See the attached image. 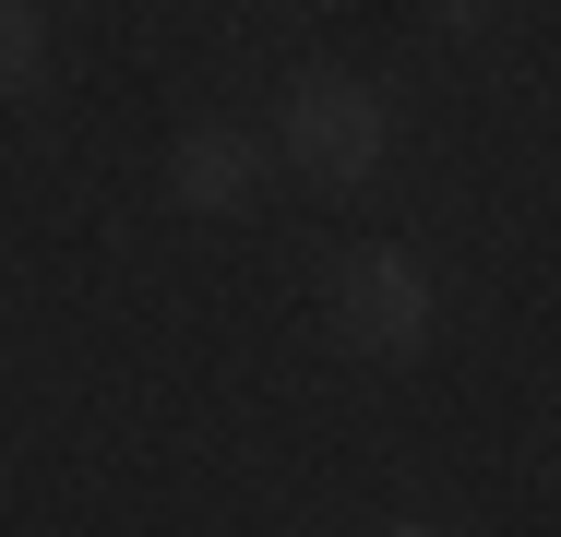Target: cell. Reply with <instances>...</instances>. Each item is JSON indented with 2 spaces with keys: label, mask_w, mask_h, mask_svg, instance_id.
Instances as JSON below:
<instances>
[{
  "label": "cell",
  "mask_w": 561,
  "mask_h": 537,
  "mask_svg": "<svg viewBox=\"0 0 561 537\" xmlns=\"http://www.w3.org/2000/svg\"><path fill=\"white\" fill-rule=\"evenodd\" d=\"M335 334L358 358H419L431 346V275L407 251H358L335 275Z\"/></svg>",
  "instance_id": "6da1fadb"
},
{
  "label": "cell",
  "mask_w": 561,
  "mask_h": 537,
  "mask_svg": "<svg viewBox=\"0 0 561 537\" xmlns=\"http://www.w3.org/2000/svg\"><path fill=\"white\" fill-rule=\"evenodd\" d=\"M287 156H299V168H311V180H370V168H382V107L358 96V84H346V72H299V84H287Z\"/></svg>",
  "instance_id": "7a4b0ae2"
},
{
  "label": "cell",
  "mask_w": 561,
  "mask_h": 537,
  "mask_svg": "<svg viewBox=\"0 0 561 537\" xmlns=\"http://www.w3.org/2000/svg\"><path fill=\"white\" fill-rule=\"evenodd\" d=\"M251 180H263V144H251V132H227V119L180 132V192H192L204 215H239V204H251Z\"/></svg>",
  "instance_id": "3957f363"
},
{
  "label": "cell",
  "mask_w": 561,
  "mask_h": 537,
  "mask_svg": "<svg viewBox=\"0 0 561 537\" xmlns=\"http://www.w3.org/2000/svg\"><path fill=\"white\" fill-rule=\"evenodd\" d=\"M36 84V0H0V96Z\"/></svg>",
  "instance_id": "277c9868"
},
{
  "label": "cell",
  "mask_w": 561,
  "mask_h": 537,
  "mask_svg": "<svg viewBox=\"0 0 561 537\" xmlns=\"http://www.w3.org/2000/svg\"><path fill=\"white\" fill-rule=\"evenodd\" d=\"M478 12H490V0H443V24H454V36H466V24H478Z\"/></svg>",
  "instance_id": "5b68a950"
}]
</instances>
